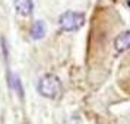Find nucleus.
<instances>
[{
	"label": "nucleus",
	"mask_w": 130,
	"mask_h": 124,
	"mask_svg": "<svg viewBox=\"0 0 130 124\" xmlns=\"http://www.w3.org/2000/svg\"><path fill=\"white\" fill-rule=\"evenodd\" d=\"M38 92L45 98H57L61 92L60 79L54 75H45L38 83Z\"/></svg>",
	"instance_id": "obj_1"
},
{
	"label": "nucleus",
	"mask_w": 130,
	"mask_h": 124,
	"mask_svg": "<svg viewBox=\"0 0 130 124\" xmlns=\"http://www.w3.org/2000/svg\"><path fill=\"white\" fill-rule=\"evenodd\" d=\"M85 24V16L82 13L77 12H64L61 16L59 18V26L66 32H72V31H77L80 29Z\"/></svg>",
	"instance_id": "obj_2"
},
{
	"label": "nucleus",
	"mask_w": 130,
	"mask_h": 124,
	"mask_svg": "<svg viewBox=\"0 0 130 124\" xmlns=\"http://www.w3.org/2000/svg\"><path fill=\"white\" fill-rule=\"evenodd\" d=\"M32 0H15V9L22 16H29L32 13Z\"/></svg>",
	"instance_id": "obj_3"
},
{
	"label": "nucleus",
	"mask_w": 130,
	"mask_h": 124,
	"mask_svg": "<svg viewBox=\"0 0 130 124\" xmlns=\"http://www.w3.org/2000/svg\"><path fill=\"white\" fill-rule=\"evenodd\" d=\"M114 45H116L117 51H126V50H129L130 48V31L118 35L116 38V41H114Z\"/></svg>",
	"instance_id": "obj_4"
},
{
	"label": "nucleus",
	"mask_w": 130,
	"mask_h": 124,
	"mask_svg": "<svg viewBox=\"0 0 130 124\" xmlns=\"http://www.w3.org/2000/svg\"><path fill=\"white\" fill-rule=\"evenodd\" d=\"M44 34H45V26H44V24H42L41 21H38V22H35V24L32 25V28H31V37L34 40L42 38Z\"/></svg>",
	"instance_id": "obj_5"
},
{
	"label": "nucleus",
	"mask_w": 130,
	"mask_h": 124,
	"mask_svg": "<svg viewBox=\"0 0 130 124\" xmlns=\"http://www.w3.org/2000/svg\"><path fill=\"white\" fill-rule=\"evenodd\" d=\"M127 5H129V6H130V0H129V2H127Z\"/></svg>",
	"instance_id": "obj_6"
}]
</instances>
